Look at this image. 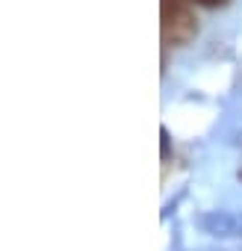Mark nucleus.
Listing matches in <instances>:
<instances>
[{
    "label": "nucleus",
    "instance_id": "2",
    "mask_svg": "<svg viewBox=\"0 0 242 251\" xmlns=\"http://www.w3.org/2000/svg\"><path fill=\"white\" fill-rule=\"evenodd\" d=\"M186 3H195L204 9H221V6H227V0H186Z\"/></svg>",
    "mask_w": 242,
    "mask_h": 251
},
{
    "label": "nucleus",
    "instance_id": "3",
    "mask_svg": "<svg viewBox=\"0 0 242 251\" xmlns=\"http://www.w3.org/2000/svg\"><path fill=\"white\" fill-rule=\"evenodd\" d=\"M239 180H242V172H239Z\"/></svg>",
    "mask_w": 242,
    "mask_h": 251
},
{
    "label": "nucleus",
    "instance_id": "1",
    "mask_svg": "<svg viewBox=\"0 0 242 251\" xmlns=\"http://www.w3.org/2000/svg\"><path fill=\"white\" fill-rule=\"evenodd\" d=\"M160 27L166 48H183L198 36V18L186 0H160Z\"/></svg>",
    "mask_w": 242,
    "mask_h": 251
}]
</instances>
